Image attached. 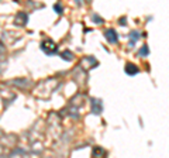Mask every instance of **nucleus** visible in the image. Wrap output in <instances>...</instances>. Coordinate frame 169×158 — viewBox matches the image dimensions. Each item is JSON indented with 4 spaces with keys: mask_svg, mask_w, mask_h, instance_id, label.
Listing matches in <instances>:
<instances>
[{
    "mask_svg": "<svg viewBox=\"0 0 169 158\" xmlns=\"http://www.w3.org/2000/svg\"><path fill=\"white\" fill-rule=\"evenodd\" d=\"M41 50L45 52L47 55H52L55 52L58 51V45L54 43L52 40H45L42 41V44H41Z\"/></svg>",
    "mask_w": 169,
    "mask_h": 158,
    "instance_id": "1",
    "label": "nucleus"
},
{
    "mask_svg": "<svg viewBox=\"0 0 169 158\" xmlns=\"http://www.w3.org/2000/svg\"><path fill=\"white\" fill-rule=\"evenodd\" d=\"M104 37H106V40H107L109 43H111V44H116L117 41H118V36H117V33L113 28L106 30L104 31Z\"/></svg>",
    "mask_w": 169,
    "mask_h": 158,
    "instance_id": "2",
    "label": "nucleus"
},
{
    "mask_svg": "<svg viewBox=\"0 0 169 158\" xmlns=\"http://www.w3.org/2000/svg\"><path fill=\"white\" fill-rule=\"evenodd\" d=\"M92 112L95 114H100L103 112V103H102V100H99V99H93L92 100Z\"/></svg>",
    "mask_w": 169,
    "mask_h": 158,
    "instance_id": "3",
    "label": "nucleus"
},
{
    "mask_svg": "<svg viewBox=\"0 0 169 158\" xmlns=\"http://www.w3.org/2000/svg\"><path fill=\"white\" fill-rule=\"evenodd\" d=\"M124 71H126L127 75H137V73L140 72V68L137 65H134V64H126V68H124Z\"/></svg>",
    "mask_w": 169,
    "mask_h": 158,
    "instance_id": "4",
    "label": "nucleus"
},
{
    "mask_svg": "<svg viewBox=\"0 0 169 158\" xmlns=\"http://www.w3.org/2000/svg\"><path fill=\"white\" fill-rule=\"evenodd\" d=\"M27 20H28V17H27V14H24V13H18L16 16V24H18V26H24Z\"/></svg>",
    "mask_w": 169,
    "mask_h": 158,
    "instance_id": "5",
    "label": "nucleus"
},
{
    "mask_svg": "<svg viewBox=\"0 0 169 158\" xmlns=\"http://www.w3.org/2000/svg\"><path fill=\"white\" fill-rule=\"evenodd\" d=\"M148 54H149V50H148V45H147V44H144V45H142V48H141V50L138 51V55H140V57H147Z\"/></svg>",
    "mask_w": 169,
    "mask_h": 158,
    "instance_id": "6",
    "label": "nucleus"
},
{
    "mask_svg": "<svg viewBox=\"0 0 169 158\" xmlns=\"http://www.w3.org/2000/svg\"><path fill=\"white\" fill-rule=\"evenodd\" d=\"M130 36H131V38H133L131 41H134V43H135L138 38H141V34H138V31H133V33H130Z\"/></svg>",
    "mask_w": 169,
    "mask_h": 158,
    "instance_id": "7",
    "label": "nucleus"
},
{
    "mask_svg": "<svg viewBox=\"0 0 169 158\" xmlns=\"http://www.w3.org/2000/svg\"><path fill=\"white\" fill-rule=\"evenodd\" d=\"M61 57L64 58V59H66V61H71V59H72V57H71V51H65L64 54L61 55Z\"/></svg>",
    "mask_w": 169,
    "mask_h": 158,
    "instance_id": "8",
    "label": "nucleus"
},
{
    "mask_svg": "<svg viewBox=\"0 0 169 158\" xmlns=\"http://www.w3.org/2000/svg\"><path fill=\"white\" fill-rule=\"evenodd\" d=\"M54 9H55V11H57L58 14H62V11H64V9H62V6H61V4H55V6H54Z\"/></svg>",
    "mask_w": 169,
    "mask_h": 158,
    "instance_id": "9",
    "label": "nucleus"
},
{
    "mask_svg": "<svg viewBox=\"0 0 169 158\" xmlns=\"http://www.w3.org/2000/svg\"><path fill=\"white\" fill-rule=\"evenodd\" d=\"M93 20H95V23H97V24H102L103 23V20L100 19L99 16H93Z\"/></svg>",
    "mask_w": 169,
    "mask_h": 158,
    "instance_id": "10",
    "label": "nucleus"
},
{
    "mask_svg": "<svg viewBox=\"0 0 169 158\" xmlns=\"http://www.w3.org/2000/svg\"><path fill=\"white\" fill-rule=\"evenodd\" d=\"M120 24H121V26H126V19H124V17L120 20Z\"/></svg>",
    "mask_w": 169,
    "mask_h": 158,
    "instance_id": "11",
    "label": "nucleus"
}]
</instances>
